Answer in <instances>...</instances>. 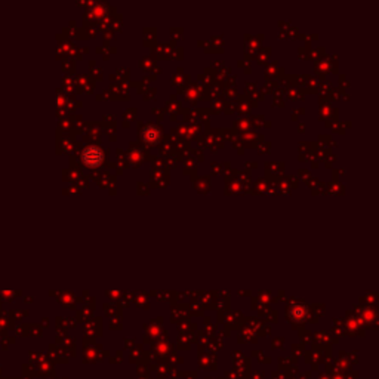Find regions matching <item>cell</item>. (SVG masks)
Listing matches in <instances>:
<instances>
[{"mask_svg": "<svg viewBox=\"0 0 379 379\" xmlns=\"http://www.w3.org/2000/svg\"><path fill=\"white\" fill-rule=\"evenodd\" d=\"M82 159H83V162H85L86 166L95 168V166H98V165L102 163L104 154H102V151H101L99 148H96V147H89V148H86V150L83 151Z\"/></svg>", "mask_w": 379, "mask_h": 379, "instance_id": "cell-1", "label": "cell"}, {"mask_svg": "<svg viewBox=\"0 0 379 379\" xmlns=\"http://www.w3.org/2000/svg\"><path fill=\"white\" fill-rule=\"evenodd\" d=\"M144 137H146V140H147L148 143H154V141L157 140V132H156V129H147L146 134H144Z\"/></svg>", "mask_w": 379, "mask_h": 379, "instance_id": "cell-2", "label": "cell"}]
</instances>
